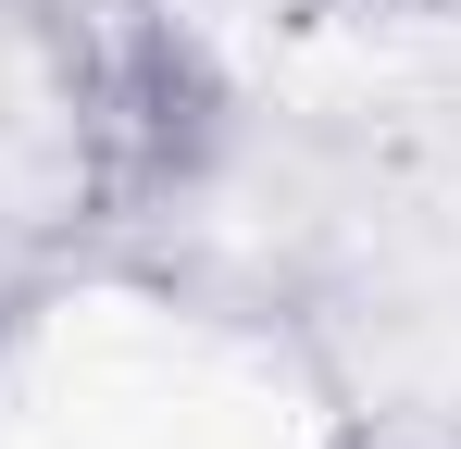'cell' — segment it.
<instances>
[{"label":"cell","mask_w":461,"mask_h":449,"mask_svg":"<svg viewBox=\"0 0 461 449\" xmlns=\"http://www.w3.org/2000/svg\"><path fill=\"white\" fill-rule=\"evenodd\" d=\"M38 75L76 150V188L100 213H162L225 162V63L162 0H76L38 13Z\"/></svg>","instance_id":"1"},{"label":"cell","mask_w":461,"mask_h":449,"mask_svg":"<svg viewBox=\"0 0 461 449\" xmlns=\"http://www.w3.org/2000/svg\"><path fill=\"white\" fill-rule=\"evenodd\" d=\"M324 449H461V412H424V399H399V412H362V425H337Z\"/></svg>","instance_id":"2"},{"label":"cell","mask_w":461,"mask_h":449,"mask_svg":"<svg viewBox=\"0 0 461 449\" xmlns=\"http://www.w3.org/2000/svg\"><path fill=\"white\" fill-rule=\"evenodd\" d=\"M362 13H461V0H362Z\"/></svg>","instance_id":"3"},{"label":"cell","mask_w":461,"mask_h":449,"mask_svg":"<svg viewBox=\"0 0 461 449\" xmlns=\"http://www.w3.org/2000/svg\"><path fill=\"white\" fill-rule=\"evenodd\" d=\"M13 13H25V25H38V13H76V0H13Z\"/></svg>","instance_id":"4"}]
</instances>
